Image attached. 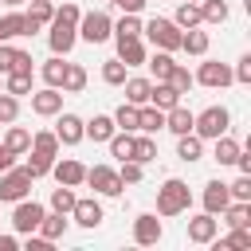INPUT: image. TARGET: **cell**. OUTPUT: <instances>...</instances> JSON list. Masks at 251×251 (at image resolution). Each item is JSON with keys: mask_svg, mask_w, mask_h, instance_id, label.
<instances>
[{"mask_svg": "<svg viewBox=\"0 0 251 251\" xmlns=\"http://www.w3.org/2000/svg\"><path fill=\"white\" fill-rule=\"evenodd\" d=\"M137 129H141V133H157V129H165V110H157L153 102L137 106Z\"/></svg>", "mask_w": 251, "mask_h": 251, "instance_id": "cell-22", "label": "cell"}, {"mask_svg": "<svg viewBox=\"0 0 251 251\" xmlns=\"http://www.w3.org/2000/svg\"><path fill=\"white\" fill-rule=\"evenodd\" d=\"M188 204H192V192L180 176H169L157 188V216H180V212H188Z\"/></svg>", "mask_w": 251, "mask_h": 251, "instance_id": "cell-2", "label": "cell"}, {"mask_svg": "<svg viewBox=\"0 0 251 251\" xmlns=\"http://www.w3.org/2000/svg\"><path fill=\"white\" fill-rule=\"evenodd\" d=\"M141 173H145V165H141V161H122V169H118L122 184H137V180H141Z\"/></svg>", "mask_w": 251, "mask_h": 251, "instance_id": "cell-49", "label": "cell"}, {"mask_svg": "<svg viewBox=\"0 0 251 251\" xmlns=\"http://www.w3.org/2000/svg\"><path fill=\"white\" fill-rule=\"evenodd\" d=\"M216 243V239H212ZM216 247H251V227H231V235H224Z\"/></svg>", "mask_w": 251, "mask_h": 251, "instance_id": "cell-47", "label": "cell"}, {"mask_svg": "<svg viewBox=\"0 0 251 251\" xmlns=\"http://www.w3.org/2000/svg\"><path fill=\"white\" fill-rule=\"evenodd\" d=\"M27 153H31V157H27V165H24V169L31 173V180L47 176V173H51V161H55V157H47V153H39V149H27Z\"/></svg>", "mask_w": 251, "mask_h": 251, "instance_id": "cell-42", "label": "cell"}, {"mask_svg": "<svg viewBox=\"0 0 251 251\" xmlns=\"http://www.w3.org/2000/svg\"><path fill=\"white\" fill-rule=\"evenodd\" d=\"M114 4H118L122 12H141V8L149 4V0H114Z\"/></svg>", "mask_w": 251, "mask_h": 251, "instance_id": "cell-54", "label": "cell"}, {"mask_svg": "<svg viewBox=\"0 0 251 251\" xmlns=\"http://www.w3.org/2000/svg\"><path fill=\"white\" fill-rule=\"evenodd\" d=\"M0 4H8V8H20V4H24V0H0Z\"/></svg>", "mask_w": 251, "mask_h": 251, "instance_id": "cell-56", "label": "cell"}, {"mask_svg": "<svg viewBox=\"0 0 251 251\" xmlns=\"http://www.w3.org/2000/svg\"><path fill=\"white\" fill-rule=\"evenodd\" d=\"M51 16H55V4H51V0H31V8L24 12V20H27V35L43 31V27L51 24Z\"/></svg>", "mask_w": 251, "mask_h": 251, "instance_id": "cell-17", "label": "cell"}, {"mask_svg": "<svg viewBox=\"0 0 251 251\" xmlns=\"http://www.w3.org/2000/svg\"><path fill=\"white\" fill-rule=\"evenodd\" d=\"M51 173H55L59 184H71V188H78V184L86 180V165L75 161V157H63V161L55 157V161H51Z\"/></svg>", "mask_w": 251, "mask_h": 251, "instance_id": "cell-13", "label": "cell"}, {"mask_svg": "<svg viewBox=\"0 0 251 251\" xmlns=\"http://www.w3.org/2000/svg\"><path fill=\"white\" fill-rule=\"evenodd\" d=\"M31 184H35L31 173H27L24 165H20V169L12 165V169L0 173V200H4V204H16V200H24V196L31 192Z\"/></svg>", "mask_w": 251, "mask_h": 251, "instance_id": "cell-5", "label": "cell"}, {"mask_svg": "<svg viewBox=\"0 0 251 251\" xmlns=\"http://www.w3.org/2000/svg\"><path fill=\"white\" fill-rule=\"evenodd\" d=\"M16 118H20V98L8 94V90H0V126H8Z\"/></svg>", "mask_w": 251, "mask_h": 251, "instance_id": "cell-45", "label": "cell"}, {"mask_svg": "<svg viewBox=\"0 0 251 251\" xmlns=\"http://www.w3.org/2000/svg\"><path fill=\"white\" fill-rule=\"evenodd\" d=\"M231 82H239V86H247V82H251V55H243V59L235 63V71H231Z\"/></svg>", "mask_w": 251, "mask_h": 251, "instance_id": "cell-51", "label": "cell"}, {"mask_svg": "<svg viewBox=\"0 0 251 251\" xmlns=\"http://www.w3.org/2000/svg\"><path fill=\"white\" fill-rule=\"evenodd\" d=\"M216 235H220V220H216L212 212H200V216L188 220V239H192V243H212Z\"/></svg>", "mask_w": 251, "mask_h": 251, "instance_id": "cell-15", "label": "cell"}, {"mask_svg": "<svg viewBox=\"0 0 251 251\" xmlns=\"http://www.w3.org/2000/svg\"><path fill=\"white\" fill-rule=\"evenodd\" d=\"M43 239H59V235H67V216L63 212H43V220H39V227H35Z\"/></svg>", "mask_w": 251, "mask_h": 251, "instance_id": "cell-26", "label": "cell"}, {"mask_svg": "<svg viewBox=\"0 0 251 251\" xmlns=\"http://www.w3.org/2000/svg\"><path fill=\"white\" fill-rule=\"evenodd\" d=\"M86 90V71L78 63H67V75H63V94H82Z\"/></svg>", "mask_w": 251, "mask_h": 251, "instance_id": "cell-36", "label": "cell"}, {"mask_svg": "<svg viewBox=\"0 0 251 251\" xmlns=\"http://www.w3.org/2000/svg\"><path fill=\"white\" fill-rule=\"evenodd\" d=\"M16 55H20V47H12V43L4 39V43H0V75L16 71Z\"/></svg>", "mask_w": 251, "mask_h": 251, "instance_id": "cell-50", "label": "cell"}, {"mask_svg": "<svg viewBox=\"0 0 251 251\" xmlns=\"http://www.w3.org/2000/svg\"><path fill=\"white\" fill-rule=\"evenodd\" d=\"M12 165H16V153H8V145L0 141V173H4V169H12Z\"/></svg>", "mask_w": 251, "mask_h": 251, "instance_id": "cell-53", "label": "cell"}, {"mask_svg": "<svg viewBox=\"0 0 251 251\" xmlns=\"http://www.w3.org/2000/svg\"><path fill=\"white\" fill-rule=\"evenodd\" d=\"M114 35V20L106 12H82L78 16V39L86 43H106Z\"/></svg>", "mask_w": 251, "mask_h": 251, "instance_id": "cell-6", "label": "cell"}, {"mask_svg": "<svg viewBox=\"0 0 251 251\" xmlns=\"http://www.w3.org/2000/svg\"><path fill=\"white\" fill-rule=\"evenodd\" d=\"M82 184H90L98 196H122V176H118V169H110V165H94V169H86V180Z\"/></svg>", "mask_w": 251, "mask_h": 251, "instance_id": "cell-7", "label": "cell"}, {"mask_svg": "<svg viewBox=\"0 0 251 251\" xmlns=\"http://www.w3.org/2000/svg\"><path fill=\"white\" fill-rule=\"evenodd\" d=\"M71 208H75V188H71V184H59V188L51 192V212L71 216Z\"/></svg>", "mask_w": 251, "mask_h": 251, "instance_id": "cell-43", "label": "cell"}, {"mask_svg": "<svg viewBox=\"0 0 251 251\" xmlns=\"http://www.w3.org/2000/svg\"><path fill=\"white\" fill-rule=\"evenodd\" d=\"M39 75H43V82H47V86L63 90V75H67V63H63V55H51V59L39 67Z\"/></svg>", "mask_w": 251, "mask_h": 251, "instance_id": "cell-28", "label": "cell"}, {"mask_svg": "<svg viewBox=\"0 0 251 251\" xmlns=\"http://www.w3.org/2000/svg\"><path fill=\"white\" fill-rule=\"evenodd\" d=\"M129 161H141V165L157 161V141H153V133H141V137H133V157H129Z\"/></svg>", "mask_w": 251, "mask_h": 251, "instance_id": "cell-37", "label": "cell"}, {"mask_svg": "<svg viewBox=\"0 0 251 251\" xmlns=\"http://www.w3.org/2000/svg\"><path fill=\"white\" fill-rule=\"evenodd\" d=\"M220 216L227 227H251V200H231Z\"/></svg>", "mask_w": 251, "mask_h": 251, "instance_id": "cell-23", "label": "cell"}, {"mask_svg": "<svg viewBox=\"0 0 251 251\" xmlns=\"http://www.w3.org/2000/svg\"><path fill=\"white\" fill-rule=\"evenodd\" d=\"M200 86H212V90H224V86H231V67L227 63H220V59H204L200 63V71L192 75Z\"/></svg>", "mask_w": 251, "mask_h": 251, "instance_id": "cell-9", "label": "cell"}, {"mask_svg": "<svg viewBox=\"0 0 251 251\" xmlns=\"http://www.w3.org/2000/svg\"><path fill=\"white\" fill-rule=\"evenodd\" d=\"M71 220L78 227H98L106 216H102V204L94 196H75V208H71Z\"/></svg>", "mask_w": 251, "mask_h": 251, "instance_id": "cell-12", "label": "cell"}, {"mask_svg": "<svg viewBox=\"0 0 251 251\" xmlns=\"http://www.w3.org/2000/svg\"><path fill=\"white\" fill-rule=\"evenodd\" d=\"M0 43H4V35H0Z\"/></svg>", "mask_w": 251, "mask_h": 251, "instance_id": "cell-59", "label": "cell"}, {"mask_svg": "<svg viewBox=\"0 0 251 251\" xmlns=\"http://www.w3.org/2000/svg\"><path fill=\"white\" fill-rule=\"evenodd\" d=\"M126 78H129V67H126V63L118 59V55L102 63V82H106V86H122Z\"/></svg>", "mask_w": 251, "mask_h": 251, "instance_id": "cell-32", "label": "cell"}, {"mask_svg": "<svg viewBox=\"0 0 251 251\" xmlns=\"http://www.w3.org/2000/svg\"><path fill=\"white\" fill-rule=\"evenodd\" d=\"M59 110H63V90L43 86V90L31 94V114H39V118H55Z\"/></svg>", "mask_w": 251, "mask_h": 251, "instance_id": "cell-14", "label": "cell"}, {"mask_svg": "<svg viewBox=\"0 0 251 251\" xmlns=\"http://www.w3.org/2000/svg\"><path fill=\"white\" fill-rule=\"evenodd\" d=\"M192 4H200V0H192Z\"/></svg>", "mask_w": 251, "mask_h": 251, "instance_id": "cell-58", "label": "cell"}, {"mask_svg": "<svg viewBox=\"0 0 251 251\" xmlns=\"http://www.w3.org/2000/svg\"><path fill=\"white\" fill-rule=\"evenodd\" d=\"M176 157H180V161H200V157H204V141H200L196 133H180V137H176Z\"/></svg>", "mask_w": 251, "mask_h": 251, "instance_id": "cell-30", "label": "cell"}, {"mask_svg": "<svg viewBox=\"0 0 251 251\" xmlns=\"http://www.w3.org/2000/svg\"><path fill=\"white\" fill-rule=\"evenodd\" d=\"M110 4H114V0H110Z\"/></svg>", "mask_w": 251, "mask_h": 251, "instance_id": "cell-60", "label": "cell"}, {"mask_svg": "<svg viewBox=\"0 0 251 251\" xmlns=\"http://www.w3.org/2000/svg\"><path fill=\"white\" fill-rule=\"evenodd\" d=\"M4 145H8V153H16V157H24V153L31 149V129H24V126H12V122H8V133H4Z\"/></svg>", "mask_w": 251, "mask_h": 251, "instance_id": "cell-25", "label": "cell"}, {"mask_svg": "<svg viewBox=\"0 0 251 251\" xmlns=\"http://www.w3.org/2000/svg\"><path fill=\"white\" fill-rule=\"evenodd\" d=\"M220 165H235V157H239V141L231 137V133H220L216 137V153H212Z\"/></svg>", "mask_w": 251, "mask_h": 251, "instance_id": "cell-34", "label": "cell"}, {"mask_svg": "<svg viewBox=\"0 0 251 251\" xmlns=\"http://www.w3.org/2000/svg\"><path fill=\"white\" fill-rule=\"evenodd\" d=\"M16 247H20L16 235H0V251H16Z\"/></svg>", "mask_w": 251, "mask_h": 251, "instance_id": "cell-55", "label": "cell"}, {"mask_svg": "<svg viewBox=\"0 0 251 251\" xmlns=\"http://www.w3.org/2000/svg\"><path fill=\"white\" fill-rule=\"evenodd\" d=\"M133 35H141V20H137V12H126L114 24V39H133Z\"/></svg>", "mask_w": 251, "mask_h": 251, "instance_id": "cell-39", "label": "cell"}, {"mask_svg": "<svg viewBox=\"0 0 251 251\" xmlns=\"http://www.w3.org/2000/svg\"><path fill=\"white\" fill-rule=\"evenodd\" d=\"M149 71H153V82H169V71H173V51H153L145 55Z\"/></svg>", "mask_w": 251, "mask_h": 251, "instance_id": "cell-27", "label": "cell"}, {"mask_svg": "<svg viewBox=\"0 0 251 251\" xmlns=\"http://www.w3.org/2000/svg\"><path fill=\"white\" fill-rule=\"evenodd\" d=\"M59 122H55V137H59V145H78L86 133H82V118L78 114H71V110H59L55 114Z\"/></svg>", "mask_w": 251, "mask_h": 251, "instance_id": "cell-11", "label": "cell"}, {"mask_svg": "<svg viewBox=\"0 0 251 251\" xmlns=\"http://www.w3.org/2000/svg\"><path fill=\"white\" fill-rule=\"evenodd\" d=\"M192 122H196V114H192L184 102H176L173 110H165V129H173L176 137H180V133H192Z\"/></svg>", "mask_w": 251, "mask_h": 251, "instance_id": "cell-18", "label": "cell"}, {"mask_svg": "<svg viewBox=\"0 0 251 251\" xmlns=\"http://www.w3.org/2000/svg\"><path fill=\"white\" fill-rule=\"evenodd\" d=\"M173 24L184 31V27H200L204 24V16H200V4H192V0H184L180 8H176V16H173Z\"/></svg>", "mask_w": 251, "mask_h": 251, "instance_id": "cell-31", "label": "cell"}, {"mask_svg": "<svg viewBox=\"0 0 251 251\" xmlns=\"http://www.w3.org/2000/svg\"><path fill=\"white\" fill-rule=\"evenodd\" d=\"M122 86H126V102L145 106V102H149V90H153V78H126Z\"/></svg>", "mask_w": 251, "mask_h": 251, "instance_id": "cell-29", "label": "cell"}, {"mask_svg": "<svg viewBox=\"0 0 251 251\" xmlns=\"http://www.w3.org/2000/svg\"><path fill=\"white\" fill-rule=\"evenodd\" d=\"M78 16H82V8L78 4H63V8H55V16H51V31H47V43H51V55H71V47L78 43Z\"/></svg>", "mask_w": 251, "mask_h": 251, "instance_id": "cell-1", "label": "cell"}, {"mask_svg": "<svg viewBox=\"0 0 251 251\" xmlns=\"http://www.w3.org/2000/svg\"><path fill=\"white\" fill-rule=\"evenodd\" d=\"M43 204H35V200H16V208H12V227L20 231V235H27V231H35L39 227V220H43Z\"/></svg>", "mask_w": 251, "mask_h": 251, "instance_id": "cell-8", "label": "cell"}, {"mask_svg": "<svg viewBox=\"0 0 251 251\" xmlns=\"http://www.w3.org/2000/svg\"><path fill=\"white\" fill-rule=\"evenodd\" d=\"M169 82H173V86H176V90H180V94H188V90H192V82H196V78H192V75H188V67H180V63H173V71H169Z\"/></svg>", "mask_w": 251, "mask_h": 251, "instance_id": "cell-46", "label": "cell"}, {"mask_svg": "<svg viewBox=\"0 0 251 251\" xmlns=\"http://www.w3.org/2000/svg\"><path fill=\"white\" fill-rule=\"evenodd\" d=\"M145 43H141V35H133V39H118V59L126 63V67H141L145 63Z\"/></svg>", "mask_w": 251, "mask_h": 251, "instance_id": "cell-19", "label": "cell"}, {"mask_svg": "<svg viewBox=\"0 0 251 251\" xmlns=\"http://www.w3.org/2000/svg\"><path fill=\"white\" fill-rule=\"evenodd\" d=\"M227 129H231V114H227V106H208V110H200L196 122H192V133H196L200 141H216V137L227 133Z\"/></svg>", "mask_w": 251, "mask_h": 251, "instance_id": "cell-3", "label": "cell"}, {"mask_svg": "<svg viewBox=\"0 0 251 251\" xmlns=\"http://www.w3.org/2000/svg\"><path fill=\"white\" fill-rule=\"evenodd\" d=\"M141 31L153 39L157 51H180V27H176L169 16H153L149 24H141Z\"/></svg>", "mask_w": 251, "mask_h": 251, "instance_id": "cell-4", "label": "cell"}, {"mask_svg": "<svg viewBox=\"0 0 251 251\" xmlns=\"http://www.w3.org/2000/svg\"><path fill=\"white\" fill-rule=\"evenodd\" d=\"M114 126L126 129V133H133V129H137V106H133V102H122V106L114 110Z\"/></svg>", "mask_w": 251, "mask_h": 251, "instance_id": "cell-40", "label": "cell"}, {"mask_svg": "<svg viewBox=\"0 0 251 251\" xmlns=\"http://www.w3.org/2000/svg\"><path fill=\"white\" fill-rule=\"evenodd\" d=\"M0 90H4V75H0Z\"/></svg>", "mask_w": 251, "mask_h": 251, "instance_id": "cell-57", "label": "cell"}, {"mask_svg": "<svg viewBox=\"0 0 251 251\" xmlns=\"http://www.w3.org/2000/svg\"><path fill=\"white\" fill-rule=\"evenodd\" d=\"M4 90L16 94V98H20V94H31V75H27V71H8V75H4Z\"/></svg>", "mask_w": 251, "mask_h": 251, "instance_id": "cell-38", "label": "cell"}, {"mask_svg": "<svg viewBox=\"0 0 251 251\" xmlns=\"http://www.w3.org/2000/svg\"><path fill=\"white\" fill-rule=\"evenodd\" d=\"M0 35L4 39H16V35H27V20H24V12H8V16H0Z\"/></svg>", "mask_w": 251, "mask_h": 251, "instance_id": "cell-35", "label": "cell"}, {"mask_svg": "<svg viewBox=\"0 0 251 251\" xmlns=\"http://www.w3.org/2000/svg\"><path fill=\"white\" fill-rule=\"evenodd\" d=\"M200 16H204V24H224L231 12L224 0H200Z\"/></svg>", "mask_w": 251, "mask_h": 251, "instance_id": "cell-44", "label": "cell"}, {"mask_svg": "<svg viewBox=\"0 0 251 251\" xmlns=\"http://www.w3.org/2000/svg\"><path fill=\"white\" fill-rule=\"evenodd\" d=\"M149 102H153L157 110H173V106L180 102V90H176L173 82H153V90H149Z\"/></svg>", "mask_w": 251, "mask_h": 251, "instance_id": "cell-24", "label": "cell"}, {"mask_svg": "<svg viewBox=\"0 0 251 251\" xmlns=\"http://www.w3.org/2000/svg\"><path fill=\"white\" fill-rule=\"evenodd\" d=\"M31 149H39V153H47V157H59V137H55V129L31 133Z\"/></svg>", "mask_w": 251, "mask_h": 251, "instance_id": "cell-41", "label": "cell"}, {"mask_svg": "<svg viewBox=\"0 0 251 251\" xmlns=\"http://www.w3.org/2000/svg\"><path fill=\"white\" fill-rule=\"evenodd\" d=\"M227 192H231V200H251V173H239L227 184Z\"/></svg>", "mask_w": 251, "mask_h": 251, "instance_id": "cell-48", "label": "cell"}, {"mask_svg": "<svg viewBox=\"0 0 251 251\" xmlns=\"http://www.w3.org/2000/svg\"><path fill=\"white\" fill-rule=\"evenodd\" d=\"M114 129H118V126H114V118H110V114H94L90 122H82V133H86L90 141H110V137H114Z\"/></svg>", "mask_w": 251, "mask_h": 251, "instance_id": "cell-20", "label": "cell"}, {"mask_svg": "<svg viewBox=\"0 0 251 251\" xmlns=\"http://www.w3.org/2000/svg\"><path fill=\"white\" fill-rule=\"evenodd\" d=\"M161 235H165V227H161L157 212H141V216L133 220V243L153 247V243H161Z\"/></svg>", "mask_w": 251, "mask_h": 251, "instance_id": "cell-10", "label": "cell"}, {"mask_svg": "<svg viewBox=\"0 0 251 251\" xmlns=\"http://www.w3.org/2000/svg\"><path fill=\"white\" fill-rule=\"evenodd\" d=\"M208 43H212V35L200 31V27H184L180 31V51H188V55H208Z\"/></svg>", "mask_w": 251, "mask_h": 251, "instance_id": "cell-21", "label": "cell"}, {"mask_svg": "<svg viewBox=\"0 0 251 251\" xmlns=\"http://www.w3.org/2000/svg\"><path fill=\"white\" fill-rule=\"evenodd\" d=\"M51 247H55L51 239H43V235H31V231H27V243H24V251H51Z\"/></svg>", "mask_w": 251, "mask_h": 251, "instance_id": "cell-52", "label": "cell"}, {"mask_svg": "<svg viewBox=\"0 0 251 251\" xmlns=\"http://www.w3.org/2000/svg\"><path fill=\"white\" fill-rule=\"evenodd\" d=\"M106 145H110V157H118V161H129L133 157V133H126V129H114V137Z\"/></svg>", "mask_w": 251, "mask_h": 251, "instance_id": "cell-33", "label": "cell"}, {"mask_svg": "<svg viewBox=\"0 0 251 251\" xmlns=\"http://www.w3.org/2000/svg\"><path fill=\"white\" fill-rule=\"evenodd\" d=\"M200 200H204V212L220 216V212H224V208L231 204V192H227V184H224V180H208V184H204V196H200Z\"/></svg>", "mask_w": 251, "mask_h": 251, "instance_id": "cell-16", "label": "cell"}]
</instances>
